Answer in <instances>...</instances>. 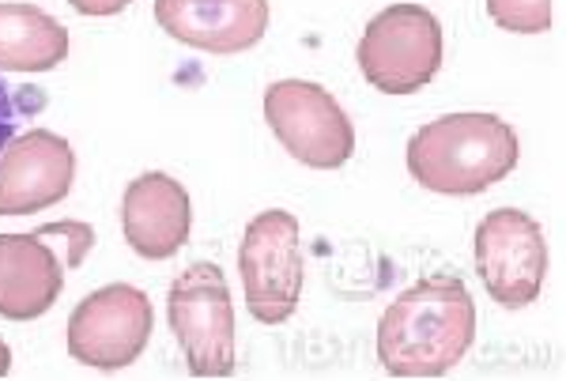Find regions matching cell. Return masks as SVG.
Listing matches in <instances>:
<instances>
[{
  "mask_svg": "<svg viewBox=\"0 0 566 381\" xmlns=\"http://www.w3.org/2000/svg\"><path fill=\"white\" fill-rule=\"evenodd\" d=\"M476 340V303L461 276L408 287L378 321V362L392 378H442Z\"/></svg>",
  "mask_w": 566,
  "mask_h": 381,
  "instance_id": "1",
  "label": "cell"
},
{
  "mask_svg": "<svg viewBox=\"0 0 566 381\" xmlns=\"http://www.w3.org/2000/svg\"><path fill=\"white\" fill-rule=\"evenodd\" d=\"M517 136L495 114H446L408 140V170L423 189L476 197L514 174Z\"/></svg>",
  "mask_w": 566,
  "mask_h": 381,
  "instance_id": "2",
  "label": "cell"
},
{
  "mask_svg": "<svg viewBox=\"0 0 566 381\" xmlns=\"http://www.w3.org/2000/svg\"><path fill=\"white\" fill-rule=\"evenodd\" d=\"M170 332L193 378H231L239 367L234 351V306L227 279L212 261H197L170 284Z\"/></svg>",
  "mask_w": 566,
  "mask_h": 381,
  "instance_id": "3",
  "label": "cell"
},
{
  "mask_svg": "<svg viewBox=\"0 0 566 381\" xmlns=\"http://www.w3.org/2000/svg\"><path fill=\"white\" fill-rule=\"evenodd\" d=\"M355 57L370 87L412 95L442 68V23L423 4H392L367 23Z\"/></svg>",
  "mask_w": 566,
  "mask_h": 381,
  "instance_id": "4",
  "label": "cell"
},
{
  "mask_svg": "<svg viewBox=\"0 0 566 381\" xmlns=\"http://www.w3.org/2000/svg\"><path fill=\"white\" fill-rule=\"evenodd\" d=\"M239 272L250 314L264 325H280L303 298V231L291 212L269 208L250 220L239 246Z\"/></svg>",
  "mask_w": 566,
  "mask_h": 381,
  "instance_id": "5",
  "label": "cell"
},
{
  "mask_svg": "<svg viewBox=\"0 0 566 381\" xmlns=\"http://www.w3.org/2000/svg\"><path fill=\"white\" fill-rule=\"evenodd\" d=\"M264 121L298 162L336 170L355 156V129L322 84L280 80L264 91Z\"/></svg>",
  "mask_w": 566,
  "mask_h": 381,
  "instance_id": "6",
  "label": "cell"
},
{
  "mask_svg": "<svg viewBox=\"0 0 566 381\" xmlns=\"http://www.w3.org/2000/svg\"><path fill=\"white\" fill-rule=\"evenodd\" d=\"M151 298L133 284L91 292L69 317V356L95 370H125L151 340Z\"/></svg>",
  "mask_w": 566,
  "mask_h": 381,
  "instance_id": "7",
  "label": "cell"
},
{
  "mask_svg": "<svg viewBox=\"0 0 566 381\" xmlns=\"http://www.w3.org/2000/svg\"><path fill=\"white\" fill-rule=\"evenodd\" d=\"M476 272L488 295L506 310L536 303L547 276V242L533 215L495 208L476 226Z\"/></svg>",
  "mask_w": 566,
  "mask_h": 381,
  "instance_id": "8",
  "label": "cell"
},
{
  "mask_svg": "<svg viewBox=\"0 0 566 381\" xmlns=\"http://www.w3.org/2000/svg\"><path fill=\"white\" fill-rule=\"evenodd\" d=\"M76 178V156L65 136L31 129L0 156V215H31L61 204Z\"/></svg>",
  "mask_w": 566,
  "mask_h": 381,
  "instance_id": "9",
  "label": "cell"
},
{
  "mask_svg": "<svg viewBox=\"0 0 566 381\" xmlns=\"http://www.w3.org/2000/svg\"><path fill=\"white\" fill-rule=\"evenodd\" d=\"M155 23L205 53L253 50L269 31V0H155Z\"/></svg>",
  "mask_w": 566,
  "mask_h": 381,
  "instance_id": "10",
  "label": "cell"
},
{
  "mask_svg": "<svg viewBox=\"0 0 566 381\" xmlns=\"http://www.w3.org/2000/svg\"><path fill=\"white\" fill-rule=\"evenodd\" d=\"M189 193L181 189V181L170 174H140L129 181L122 197V231L133 253L148 261H167L186 246L189 239Z\"/></svg>",
  "mask_w": 566,
  "mask_h": 381,
  "instance_id": "11",
  "label": "cell"
},
{
  "mask_svg": "<svg viewBox=\"0 0 566 381\" xmlns=\"http://www.w3.org/2000/svg\"><path fill=\"white\" fill-rule=\"evenodd\" d=\"M65 287L57 250L34 234H0V317L34 321L50 314Z\"/></svg>",
  "mask_w": 566,
  "mask_h": 381,
  "instance_id": "12",
  "label": "cell"
},
{
  "mask_svg": "<svg viewBox=\"0 0 566 381\" xmlns=\"http://www.w3.org/2000/svg\"><path fill=\"white\" fill-rule=\"evenodd\" d=\"M69 57V31L34 4H0V72H53Z\"/></svg>",
  "mask_w": 566,
  "mask_h": 381,
  "instance_id": "13",
  "label": "cell"
},
{
  "mask_svg": "<svg viewBox=\"0 0 566 381\" xmlns=\"http://www.w3.org/2000/svg\"><path fill=\"white\" fill-rule=\"evenodd\" d=\"M488 15L502 31L544 34L552 27V0H488Z\"/></svg>",
  "mask_w": 566,
  "mask_h": 381,
  "instance_id": "14",
  "label": "cell"
},
{
  "mask_svg": "<svg viewBox=\"0 0 566 381\" xmlns=\"http://www.w3.org/2000/svg\"><path fill=\"white\" fill-rule=\"evenodd\" d=\"M20 95H23V87H8L4 76H0V151L12 144L15 125H20V106H15Z\"/></svg>",
  "mask_w": 566,
  "mask_h": 381,
  "instance_id": "15",
  "label": "cell"
},
{
  "mask_svg": "<svg viewBox=\"0 0 566 381\" xmlns=\"http://www.w3.org/2000/svg\"><path fill=\"white\" fill-rule=\"evenodd\" d=\"M80 15H117L133 4V0H69Z\"/></svg>",
  "mask_w": 566,
  "mask_h": 381,
  "instance_id": "16",
  "label": "cell"
},
{
  "mask_svg": "<svg viewBox=\"0 0 566 381\" xmlns=\"http://www.w3.org/2000/svg\"><path fill=\"white\" fill-rule=\"evenodd\" d=\"M8 370H12V348L0 340V378H8Z\"/></svg>",
  "mask_w": 566,
  "mask_h": 381,
  "instance_id": "17",
  "label": "cell"
}]
</instances>
